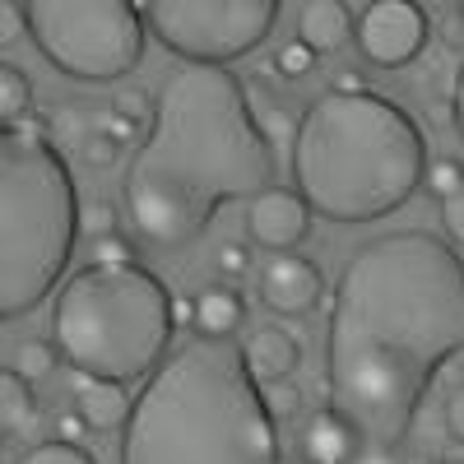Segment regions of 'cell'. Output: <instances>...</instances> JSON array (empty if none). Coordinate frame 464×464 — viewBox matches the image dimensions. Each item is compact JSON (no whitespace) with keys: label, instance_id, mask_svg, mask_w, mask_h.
<instances>
[{"label":"cell","instance_id":"6da1fadb","mask_svg":"<svg viewBox=\"0 0 464 464\" xmlns=\"http://www.w3.org/2000/svg\"><path fill=\"white\" fill-rule=\"evenodd\" d=\"M464 353V260L428 227L348 256L325 334L330 404L376 450L404 446L437 372Z\"/></svg>","mask_w":464,"mask_h":464},{"label":"cell","instance_id":"7a4b0ae2","mask_svg":"<svg viewBox=\"0 0 464 464\" xmlns=\"http://www.w3.org/2000/svg\"><path fill=\"white\" fill-rule=\"evenodd\" d=\"M275 186V149L246 84L223 65H177L153 93V126L121 177L130 232L144 246H186L223 200Z\"/></svg>","mask_w":464,"mask_h":464},{"label":"cell","instance_id":"3957f363","mask_svg":"<svg viewBox=\"0 0 464 464\" xmlns=\"http://www.w3.org/2000/svg\"><path fill=\"white\" fill-rule=\"evenodd\" d=\"M121 464H284L279 422L232 339H186L149 372Z\"/></svg>","mask_w":464,"mask_h":464},{"label":"cell","instance_id":"277c9868","mask_svg":"<svg viewBox=\"0 0 464 464\" xmlns=\"http://www.w3.org/2000/svg\"><path fill=\"white\" fill-rule=\"evenodd\" d=\"M428 172L418 121L381 93H325L302 111L293 135L297 196L330 223L395 214Z\"/></svg>","mask_w":464,"mask_h":464},{"label":"cell","instance_id":"5b68a950","mask_svg":"<svg viewBox=\"0 0 464 464\" xmlns=\"http://www.w3.org/2000/svg\"><path fill=\"white\" fill-rule=\"evenodd\" d=\"M80 196L61 149L47 140L0 135V321L43 306L80 237Z\"/></svg>","mask_w":464,"mask_h":464},{"label":"cell","instance_id":"8992f818","mask_svg":"<svg viewBox=\"0 0 464 464\" xmlns=\"http://www.w3.org/2000/svg\"><path fill=\"white\" fill-rule=\"evenodd\" d=\"M177 297L144 265H84L52 306V339L74 372L135 381L172 353Z\"/></svg>","mask_w":464,"mask_h":464},{"label":"cell","instance_id":"52a82bcc","mask_svg":"<svg viewBox=\"0 0 464 464\" xmlns=\"http://www.w3.org/2000/svg\"><path fill=\"white\" fill-rule=\"evenodd\" d=\"M28 33L52 70L107 84L144 56V10L130 0H33Z\"/></svg>","mask_w":464,"mask_h":464},{"label":"cell","instance_id":"ba28073f","mask_svg":"<svg viewBox=\"0 0 464 464\" xmlns=\"http://www.w3.org/2000/svg\"><path fill=\"white\" fill-rule=\"evenodd\" d=\"M279 19V0H149L144 24L181 65H223L256 52Z\"/></svg>","mask_w":464,"mask_h":464},{"label":"cell","instance_id":"9c48e42d","mask_svg":"<svg viewBox=\"0 0 464 464\" xmlns=\"http://www.w3.org/2000/svg\"><path fill=\"white\" fill-rule=\"evenodd\" d=\"M428 47V10L413 0H372L358 19V52L381 65L400 70Z\"/></svg>","mask_w":464,"mask_h":464},{"label":"cell","instance_id":"30bf717a","mask_svg":"<svg viewBox=\"0 0 464 464\" xmlns=\"http://www.w3.org/2000/svg\"><path fill=\"white\" fill-rule=\"evenodd\" d=\"M325 297V279H321V265L279 251L260 265V302L279 316H312Z\"/></svg>","mask_w":464,"mask_h":464},{"label":"cell","instance_id":"8fae6325","mask_svg":"<svg viewBox=\"0 0 464 464\" xmlns=\"http://www.w3.org/2000/svg\"><path fill=\"white\" fill-rule=\"evenodd\" d=\"M312 232V205L288 186H269L246 205V237L265 251H293Z\"/></svg>","mask_w":464,"mask_h":464},{"label":"cell","instance_id":"7c38bea8","mask_svg":"<svg viewBox=\"0 0 464 464\" xmlns=\"http://www.w3.org/2000/svg\"><path fill=\"white\" fill-rule=\"evenodd\" d=\"M358 450H362V432L334 404L316 409L312 422L302 428V459L306 464H353Z\"/></svg>","mask_w":464,"mask_h":464},{"label":"cell","instance_id":"4fadbf2b","mask_svg":"<svg viewBox=\"0 0 464 464\" xmlns=\"http://www.w3.org/2000/svg\"><path fill=\"white\" fill-rule=\"evenodd\" d=\"M74 391V409H80V418L89 422L93 432H111V428H126L130 422V395L121 381H102V376H89V372H74L70 381Z\"/></svg>","mask_w":464,"mask_h":464},{"label":"cell","instance_id":"5bb4252c","mask_svg":"<svg viewBox=\"0 0 464 464\" xmlns=\"http://www.w3.org/2000/svg\"><path fill=\"white\" fill-rule=\"evenodd\" d=\"M367 10V5H362ZM358 5H339V0H312L297 14V43L312 47L316 56H330L348 43V28H353V14H362Z\"/></svg>","mask_w":464,"mask_h":464},{"label":"cell","instance_id":"9a60e30c","mask_svg":"<svg viewBox=\"0 0 464 464\" xmlns=\"http://www.w3.org/2000/svg\"><path fill=\"white\" fill-rule=\"evenodd\" d=\"M246 321V297L237 293V284H205L196 293V334L200 339H232Z\"/></svg>","mask_w":464,"mask_h":464},{"label":"cell","instance_id":"2e32d148","mask_svg":"<svg viewBox=\"0 0 464 464\" xmlns=\"http://www.w3.org/2000/svg\"><path fill=\"white\" fill-rule=\"evenodd\" d=\"M297 339L288 334V330H279V325H260V330H251V339H246V367H251V376H260V381H284V376H293V367H297Z\"/></svg>","mask_w":464,"mask_h":464},{"label":"cell","instance_id":"e0dca14e","mask_svg":"<svg viewBox=\"0 0 464 464\" xmlns=\"http://www.w3.org/2000/svg\"><path fill=\"white\" fill-rule=\"evenodd\" d=\"M0 428H5L10 441H14V437L24 441V437L37 432V404H33V391H28V381H24L14 367L0 372Z\"/></svg>","mask_w":464,"mask_h":464},{"label":"cell","instance_id":"ac0fdd59","mask_svg":"<svg viewBox=\"0 0 464 464\" xmlns=\"http://www.w3.org/2000/svg\"><path fill=\"white\" fill-rule=\"evenodd\" d=\"M28 102H33V80L14 61H5V65H0V121L14 130L28 116Z\"/></svg>","mask_w":464,"mask_h":464},{"label":"cell","instance_id":"d6986e66","mask_svg":"<svg viewBox=\"0 0 464 464\" xmlns=\"http://www.w3.org/2000/svg\"><path fill=\"white\" fill-rule=\"evenodd\" d=\"M56 367H61L56 339H24L14 348V372L24 381H47V376H56Z\"/></svg>","mask_w":464,"mask_h":464},{"label":"cell","instance_id":"ffe728a7","mask_svg":"<svg viewBox=\"0 0 464 464\" xmlns=\"http://www.w3.org/2000/svg\"><path fill=\"white\" fill-rule=\"evenodd\" d=\"M422 186H428V196L450 200L455 190L464 186V163H459V159H437V163H428V172H422Z\"/></svg>","mask_w":464,"mask_h":464},{"label":"cell","instance_id":"44dd1931","mask_svg":"<svg viewBox=\"0 0 464 464\" xmlns=\"http://www.w3.org/2000/svg\"><path fill=\"white\" fill-rule=\"evenodd\" d=\"M80 232H84V237H93V242H102V237H116V232H121V209H116V205H107V200H93V205H84V214H80Z\"/></svg>","mask_w":464,"mask_h":464},{"label":"cell","instance_id":"7402d4cb","mask_svg":"<svg viewBox=\"0 0 464 464\" xmlns=\"http://www.w3.org/2000/svg\"><path fill=\"white\" fill-rule=\"evenodd\" d=\"M260 395H265V409L275 413V422H288L297 409H302V391L284 376V381H260Z\"/></svg>","mask_w":464,"mask_h":464},{"label":"cell","instance_id":"603a6c76","mask_svg":"<svg viewBox=\"0 0 464 464\" xmlns=\"http://www.w3.org/2000/svg\"><path fill=\"white\" fill-rule=\"evenodd\" d=\"M209 265H214V275H218L223 284H232V279H242L246 269H251V251H246L242 242H218V246L209 251Z\"/></svg>","mask_w":464,"mask_h":464},{"label":"cell","instance_id":"cb8c5ba5","mask_svg":"<svg viewBox=\"0 0 464 464\" xmlns=\"http://www.w3.org/2000/svg\"><path fill=\"white\" fill-rule=\"evenodd\" d=\"M316 61H321V56L293 37V43L279 47V56H275V74H279V80H306V74L316 70Z\"/></svg>","mask_w":464,"mask_h":464},{"label":"cell","instance_id":"d4e9b609","mask_svg":"<svg viewBox=\"0 0 464 464\" xmlns=\"http://www.w3.org/2000/svg\"><path fill=\"white\" fill-rule=\"evenodd\" d=\"M19 464H98L84 446H70V441H43V446H33Z\"/></svg>","mask_w":464,"mask_h":464},{"label":"cell","instance_id":"484cf974","mask_svg":"<svg viewBox=\"0 0 464 464\" xmlns=\"http://www.w3.org/2000/svg\"><path fill=\"white\" fill-rule=\"evenodd\" d=\"M80 153H84V163H89L93 172H107V168H116V163H121V144H116L111 135H102V130L84 135Z\"/></svg>","mask_w":464,"mask_h":464},{"label":"cell","instance_id":"4316f807","mask_svg":"<svg viewBox=\"0 0 464 464\" xmlns=\"http://www.w3.org/2000/svg\"><path fill=\"white\" fill-rule=\"evenodd\" d=\"M140 246L144 242H130V237H102V242H93V260L89 265H135V256H140Z\"/></svg>","mask_w":464,"mask_h":464},{"label":"cell","instance_id":"83f0119b","mask_svg":"<svg viewBox=\"0 0 464 464\" xmlns=\"http://www.w3.org/2000/svg\"><path fill=\"white\" fill-rule=\"evenodd\" d=\"M111 111H121V116H130V121L149 135V126H153V98L149 93H140V89H126V93H116V102H111Z\"/></svg>","mask_w":464,"mask_h":464},{"label":"cell","instance_id":"f1b7e54d","mask_svg":"<svg viewBox=\"0 0 464 464\" xmlns=\"http://www.w3.org/2000/svg\"><path fill=\"white\" fill-rule=\"evenodd\" d=\"M93 130H102V135H111V140H116V144H121V149L140 140V126L130 121V116H121V111H102V116H98V121H93Z\"/></svg>","mask_w":464,"mask_h":464},{"label":"cell","instance_id":"f546056e","mask_svg":"<svg viewBox=\"0 0 464 464\" xmlns=\"http://www.w3.org/2000/svg\"><path fill=\"white\" fill-rule=\"evenodd\" d=\"M28 28V5H19V0H5L0 5V47H14V37Z\"/></svg>","mask_w":464,"mask_h":464},{"label":"cell","instance_id":"4dcf8cb0","mask_svg":"<svg viewBox=\"0 0 464 464\" xmlns=\"http://www.w3.org/2000/svg\"><path fill=\"white\" fill-rule=\"evenodd\" d=\"M93 428H89V422L80 418V409H61L56 413V441H70V446H80L84 437H89Z\"/></svg>","mask_w":464,"mask_h":464},{"label":"cell","instance_id":"1f68e13d","mask_svg":"<svg viewBox=\"0 0 464 464\" xmlns=\"http://www.w3.org/2000/svg\"><path fill=\"white\" fill-rule=\"evenodd\" d=\"M441 223H446V232H450V242L464 246V186L455 190L450 200H441Z\"/></svg>","mask_w":464,"mask_h":464},{"label":"cell","instance_id":"d6a6232c","mask_svg":"<svg viewBox=\"0 0 464 464\" xmlns=\"http://www.w3.org/2000/svg\"><path fill=\"white\" fill-rule=\"evenodd\" d=\"M437 33H441V43H446L450 52H464V5H459V10H450V14L441 19V28H437Z\"/></svg>","mask_w":464,"mask_h":464},{"label":"cell","instance_id":"836d02e7","mask_svg":"<svg viewBox=\"0 0 464 464\" xmlns=\"http://www.w3.org/2000/svg\"><path fill=\"white\" fill-rule=\"evenodd\" d=\"M265 135H269V140H293V135H297V121H293L284 107H269V116H265Z\"/></svg>","mask_w":464,"mask_h":464},{"label":"cell","instance_id":"e575fe53","mask_svg":"<svg viewBox=\"0 0 464 464\" xmlns=\"http://www.w3.org/2000/svg\"><path fill=\"white\" fill-rule=\"evenodd\" d=\"M24 140H47V130H56V116H43V111H28L24 121L14 126Z\"/></svg>","mask_w":464,"mask_h":464},{"label":"cell","instance_id":"d590c367","mask_svg":"<svg viewBox=\"0 0 464 464\" xmlns=\"http://www.w3.org/2000/svg\"><path fill=\"white\" fill-rule=\"evenodd\" d=\"M446 428H450L455 441H464V385L450 391V400H446Z\"/></svg>","mask_w":464,"mask_h":464},{"label":"cell","instance_id":"8d00e7d4","mask_svg":"<svg viewBox=\"0 0 464 464\" xmlns=\"http://www.w3.org/2000/svg\"><path fill=\"white\" fill-rule=\"evenodd\" d=\"M450 111H455V135L464 140V65H459V80H455V93H450Z\"/></svg>","mask_w":464,"mask_h":464},{"label":"cell","instance_id":"74e56055","mask_svg":"<svg viewBox=\"0 0 464 464\" xmlns=\"http://www.w3.org/2000/svg\"><path fill=\"white\" fill-rule=\"evenodd\" d=\"M334 93H367L362 74H358V70H339V74H334Z\"/></svg>","mask_w":464,"mask_h":464},{"label":"cell","instance_id":"f35d334b","mask_svg":"<svg viewBox=\"0 0 464 464\" xmlns=\"http://www.w3.org/2000/svg\"><path fill=\"white\" fill-rule=\"evenodd\" d=\"M56 135H80V116H74V111H56Z\"/></svg>","mask_w":464,"mask_h":464},{"label":"cell","instance_id":"ab89813d","mask_svg":"<svg viewBox=\"0 0 464 464\" xmlns=\"http://www.w3.org/2000/svg\"><path fill=\"white\" fill-rule=\"evenodd\" d=\"M441 464H464V441H450V446L441 450Z\"/></svg>","mask_w":464,"mask_h":464},{"label":"cell","instance_id":"60d3db41","mask_svg":"<svg viewBox=\"0 0 464 464\" xmlns=\"http://www.w3.org/2000/svg\"><path fill=\"white\" fill-rule=\"evenodd\" d=\"M362 464H395V450H376V446H372V455H367Z\"/></svg>","mask_w":464,"mask_h":464}]
</instances>
